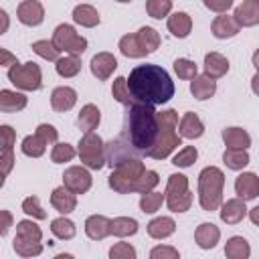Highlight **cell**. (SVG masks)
<instances>
[{"instance_id": "obj_1", "label": "cell", "mask_w": 259, "mask_h": 259, "mask_svg": "<svg viewBox=\"0 0 259 259\" xmlns=\"http://www.w3.org/2000/svg\"><path fill=\"white\" fill-rule=\"evenodd\" d=\"M127 87L136 101L150 105H164L174 97V81L160 65H138L130 71Z\"/></svg>"}, {"instance_id": "obj_2", "label": "cell", "mask_w": 259, "mask_h": 259, "mask_svg": "<svg viewBox=\"0 0 259 259\" xmlns=\"http://www.w3.org/2000/svg\"><path fill=\"white\" fill-rule=\"evenodd\" d=\"M156 113L154 105L140 101H136L127 111V140L140 154H146L158 136Z\"/></svg>"}, {"instance_id": "obj_3", "label": "cell", "mask_w": 259, "mask_h": 259, "mask_svg": "<svg viewBox=\"0 0 259 259\" xmlns=\"http://www.w3.org/2000/svg\"><path fill=\"white\" fill-rule=\"evenodd\" d=\"M156 117H158V136L152 148L146 152V156L154 160H164L182 144V136L176 132L178 113L174 109H164V111H158Z\"/></svg>"}, {"instance_id": "obj_4", "label": "cell", "mask_w": 259, "mask_h": 259, "mask_svg": "<svg viewBox=\"0 0 259 259\" xmlns=\"http://www.w3.org/2000/svg\"><path fill=\"white\" fill-rule=\"evenodd\" d=\"M225 174L217 166H206L198 174V204L202 210L212 212L223 204Z\"/></svg>"}, {"instance_id": "obj_5", "label": "cell", "mask_w": 259, "mask_h": 259, "mask_svg": "<svg viewBox=\"0 0 259 259\" xmlns=\"http://www.w3.org/2000/svg\"><path fill=\"white\" fill-rule=\"evenodd\" d=\"M144 172H146V166L140 158H127L117 166H113L107 178V184L119 194H130V192H136V184Z\"/></svg>"}, {"instance_id": "obj_6", "label": "cell", "mask_w": 259, "mask_h": 259, "mask_svg": "<svg viewBox=\"0 0 259 259\" xmlns=\"http://www.w3.org/2000/svg\"><path fill=\"white\" fill-rule=\"evenodd\" d=\"M77 154L83 166L89 170H101L107 162L105 156V144L95 132H85L77 144Z\"/></svg>"}, {"instance_id": "obj_7", "label": "cell", "mask_w": 259, "mask_h": 259, "mask_svg": "<svg viewBox=\"0 0 259 259\" xmlns=\"http://www.w3.org/2000/svg\"><path fill=\"white\" fill-rule=\"evenodd\" d=\"M166 206L172 212H186L192 204V192L184 174H170L166 180Z\"/></svg>"}, {"instance_id": "obj_8", "label": "cell", "mask_w": 259, "mask_h": 259, "mask_svg": "<svg viewBox=\"0 0 259 259\" xmlns=\"http://www.w3.org/2000/svg\"><path fill=\"white\" fill-rule=\"evenodd\" d=\"M8 81L22 91H38L42 87V71L34 61L28 63H16L8 67Z\"/></svg>"}, {"instance_id": "obj_9", "label": "cell", "mask_w": 259, "mask_h": 259, "mask_svg": "<svg viewBox=\"0 0 259 259\" xmlns=\"http://www.w3.org/2000/svg\"><path fill=\"white\" fill-rule=\"evenodd\" d=\"M51 40L55 42V47H57L61 53H67V55H77V57H81V55L87 51V38L81 36V34L75 30V26H71V24H67V22H65V24H59V26L55 28Z\"/></svg>"}, {"instance_id": "obj_10", "label": "cell", "mask_w": 259, "mask_h": 259, "mask_svg": "<svg viewBox=\"0 0 259 259\" xmlns=\"http://www.w3.org/2000/svg\"><path fill=\"white\" fill-rule=\"evenodd\" d=\"M63 184L73 190L75 194H85L91 184H93V178H91V172L87 166H69L63 174Z\"/></svg>"}, {"instance_id": "obj_11", "label": "cell", "mask_w": 259, "mask_h": 259, "mask_svg": "<svg viewBox=\"0 0 259 259\" xmlns=\"http://www.w3.org/2000/svg\"><path fill=\"white\" fill-rule=\"evenodd\" d=\"M245 202H247V200H243L241 196L225 200V202L219 206V217H221V221L227 223V225H239V223L249 214Z\"/></svg>"}, {"instance_id": "obj_12", "label": "cell", "mask_w": 259, "mask_h": 259, "mask_svg": "<svg viewBox=\"0 0 259 259\" xmlns=\"http://www.w3.org/2000/svg\"><path fill=\"white\" fill-rule=\"evenodd\" d=\"M16 18L24 26H38L45 20V6L38 0H22L16 8Z\"/></svg>"}, {"instance_id": "obj_13", "label": "cell", "mask_w": 259, "mask_h": 259, "mask_svg": "<svg viewBox=\"0 0 259 259\" xmlns=\"http://www.w3.org/2000/svg\"><path fill=\"white\" fill-rule=\"evenodd\" d=\"M89 67H91V73H93V77H95L97 81H107V79L113 75V71L117 69V59H115L111 53L101 51V53H97V55L91 59Z\"/></svg>"}, {"instance_id": "obj_14", "label": "cell", "mask_w": 259, "mask_h": 259, "mask_svg": "<svg viewBox=\"0 0 259 259\" xmlns=\"http://www.w3.org/2000/svg\"><path fill=\"white\" fill-rule=\"evenodd\" d=\"M134 154H140L134 146H132V142L127 140V142H123L121 138L119 140H111L107 146H105V156H107V162H109V166L113 168V166H117L119 162H123V160H127V158H136Z\"/></svg>"}, {"instance_id": "obj_15", "label": "cell", "mask_w": 259, "mask_h": 259, "mask_svg": "<svg viewBox=\"0 0 259 259\" xmlns=\"http://www.w3.org/2000/svg\"><path fill=\"white\" fill-rule=\"evenodd\" d=\"M51 204L59 214H71L77 208V194L73 190H69L65 184L57 186L51 192Z\"/></svg>"}, {"instance_id": "obj_16", "label": "cell", "mask_w": 259, "mask_h": 259, "mask_svg": "<svg viewBox=\"0 0 259 259\" xmlns=\"http://www.w3.org/2000/svg\"><path fill=\"white\" fill-rule=\"evenodd\" d=\"M235 20L239 22L241 28H251L259 24V0H243L235 12H233Z\"/></svg>"}, {"instance_id": "obj_17", "label": "cell", "mask_w": 259, "mask_h": 259, "mask_svg": "<svg viewBox=\"0 0 259 259\" xmlns=\"http://www.w3.org/2000/svg\"><path fill=\"white\" fill-rule=\"evenodd\" d=\"M85 235L91 241H103L105 237L111 235V219L105 214H91L85 221Z\"/></svg>"}, {"instance_id": "obj_18", "label": "cell", "mask_w": 259, "mask_h": 259, "mask_svg": "<svg viewBox=\"0 0 259 259\" xmlns=\"http://www.w3.org/2000/svg\"><path fill=\"white\" fill-rule=\"evenodd\" d=\"M235 194L243 200H253L259 196V176L253 172H243L235 178Z\"/></svg>"}, {"instance_id": "obj_19", "label": "cell", "mask_w": 259, "mask_h": 259, "mask_svg": "<svg viewBox=\"0 0 259 259\" xmlns=\"http://www.w3.org/2000/svg\"><path fill=\"white\" fill-rule=\"evenodd\" d=\"M239 30H241L239 22L235 20V16H229L227 12L214 16V20L210 24V32L214 38H233L239 34Z\"/></svg>"}, {"instance_id": "obj_20", "label": "cell", "mask_w": 259, "mask_h": 259, "mask_svg": "<svg viewBox=\"0 0 259 259\" xmlns=\"http://www.w3.org/2000/svg\"><path fill=\"white\" fill-rule=\"evenodd\" d=\"M77 103V91L69 85H61V87H55L53 93H51V107L55 111H69L73 109Z\"/></svg>"}, {"instance_id": "obj_21", "label": "cell", "mask_w": 259, "mask_h": 259, "mask_svg": "<svg viewBox=\"0 0 259 259\" xmlns=\"http://www.w3.org/2000/svg\"><path fill=\"white\" fill-rule=\"evenodd\" d=\"M178 134L184 140H196L204 134V123L194 111H186L178 121Z\"/></svg>"}, {"instance_id": "obj_22", "label": "cell", "mask_w": 259, "mask_h": 259, "mask_svg": "<svg viewBox=\"0 0 259 259\" xmlns=\"http://www.w3.org/2000/svg\"><path fill=\"white\" fill-rule=\"evenodd\" d=\"M221 239V229L214 223H200L194 231V241L200 249H214Z\"/></svg>"}, {"instance_id": "obj_23", "label": "cell", "mask_w": 259, "mask_h": 259, "mask_svg": "<svg viewBox=\"0 0 259 259\" xmlns=\"http://www.w3.org/2000/svg\"><path fill=\"white\" fill-rule=\"evenodd\" d=\"M190 93H192V97L198 99V101L210 99V97L217 93V79L208 77L206 73L196 75V77L190 81Z\"/></svg>"}, {"instance_id": "obj_24", "label": "cell", "mask_w": 259, "mask_h": 259, "mask_svg": "<svg viewBox=\"0 0 259 259\" xmlns=\"http://www.w3.org/2000/svg\"><path fill=\"white\" fill-rule=\"evenodd\" d=\"M229 59L217 51H210L204 55V73L212 79H221L229 73Z\"/></svg>"}, {"instance_id": "obj_25", "label": "cell", "mask_w": 259, "mask_h": 259, "mask_svg": "<svg viewBox=\"0 0 259 259\" xmlns=\"http://www.w3.org/2000/svg\"><path fill=\"white\" fill-rule=\"evenodd\" d=\"M26 103H28V99L20 91H12V89H2L0 91V111L2 113L22 111L26 107Z\"/></svg>"}, {"instance_id": "obj_26", "label": "cell", "mask_w": 259, "mask_h": 259, "mask_svg": "<svg viewBox=\"0 0 259 259\" xmlns=\"http://www.w3.org/2000/svg\"><path fill=\"white\" fill-rule=\"evenodd\" d=\"M146 231H148V235H150L152 239L162 241V239H168L170 235H174L176 223H174L172 217H156V219H152V221L146 225Z\"/></svg>"}, {"instance_id": "obj_27", "label": "cell", "mask_w": 259, "mask_h": 259, "mask_svg": "<svg viewBox=\"0 0 259 259\" xmlns=\"http://www.w3.org/2000/svg\"><path fill=\"white\" fill-rule=\"evenodd\" d=\"M223 142L227 148H239V150H247L251 146V136L247 130L239 127V125H231L223 130Z\"/></svg>"}, {"instance_id": "obj_28", "label": "cell", "mask_w": 259, "mask_h": 259, "mask_svg": "<svg viewBox=\"0 0 259 259\" xmlns=\"http://www.w3.org/2000/svg\"><path fill=\"white\" fill-rule=\"evenodd\" d=\"M168 30L172 32V36L176 38H186L192 30V18L188 12H174L168 16Z\"/></svg>"}, {"instance_id": "obj_29", "label": "cell", "mask_w": 259, "mask_h": 259, "mask_svg": "<svg viewBox=\"0 0 259 259\" xmlns=\"http://www.w3.org/2000/svg\"><path fill=\"white\" fill-rule=\"evenodd\" d=\"M73 22L85 28H93L101 22V18H99V12L91 4H77L73 8Z\"/></svg>"}, {"instance_id": "obj_30", "label": "cell", "mask_w": 259, "mask_h": 259, "mask_svg": "<svg viewBox=\"0 0 259 259\" xmlns=\"http://www.w3.org/2000/svg\"><path fill=\"white\" fill-rule=\"evenodd\" d=\"M99 121H101V111H99L97 105L87 103V105L81 107V111H79V115H77V125H79V130H83V132H93V130L99 125Z\"/></svg>"}, {"instance_id": "obj_31", "label": "cell", "mask_w": 259, "mask_h": 259, "mask_svg": "<svg viewBox=\"0 0 259 259\" xmlns=\"http://www.w3.org/2000/svg\"><path fill=\"white\" fill-rule=\"evenodd\" d=\"M119 51H121V55L127 57V59H142V57L148 55L146 49L142 47V42H140V38H138L136 32L123 34V36L119 38Z\"/></svg>"}, {"instance_id": "obj_32", "label": "cell", "mask_w": 259, "mask_h": 259, "mask_svg": "<svg viewBox=\"0 0 259 259\" xmlns=\"http://www.w3.org/2000/svg\"><path fill=\"white\" fill-rule=\"evenodd\" d=\"M51 233L61 241H69L77 235V227L71 219H67V214H61L51 221Z\"/></svg>"}, {"instance_id": "obj_33", "label": "cell", "mask_w": 259, "mask_h": 259, "mask_svg": "<svg viewBox=\"0 0 259 259\" xmlns=\"http://www.w3.org/2000/svg\"><path fill=\"white\" fill-rule=\"evenodd\" d=\"M225 255H227L229 259H247V257L251 255V245H249L247 239L235 235V237H231V239L227 241V245H225Z\"/></svg>"}, {"instance_id": "obj_34", "label": "cell", "mask_w": 259, "mask_h": 259, "mask_svg": "<svg viewBox=\"0 0 259 259\" xmlns=\"http://www.w3.org/2000/svg\"><path fill=\"white\" fill-rule=\"evenodd\" d=\"M138 229H140V225L132 217H115V219H111V235H115V237H121V239L134 237L138 233Z\"/></svg>"}, {"instance_id": "obj_35", "label": "cell", "mask_w": 259, "mask_h": 259, "mask_svg": "<svg viewBox=\"0 0 259 259\" xmlns=\"http://www.w3.org/2000/svg\"><path fill=\"white\" fill-rule=\"evenodd\" d=\"M55 69L63 79H71L75 75H79L81 71V59L77 55H65L59 61H55Z\"/></svg>"}, {"instance_id": "obj_36", "label": "cell", "mask_w": 259, "mask_h": 259, "mask_svg": "<svg viewBox=\"0 0 259 259\" xmlns=\"http://www.w3.org/2000/svg\"><path fill=\"white\" fill-rule=\"evenodd\" d=\"M223 162L229 170H243L251 158L247 154V150H239V148H227L225 154H223Z\"/></svg>"}, {"instance_id": "obj_37", "label": "cell", "mask_w": 259, "mask_h": 259, "mask_svg": "<svg viewBox=\"0 0 259 259\" xmlns=\"http://www.w3.org/2000/svg\"><path fill=\"white\" fill-rule=\"evenodd\" d=\"M111 95H113L115 101H119V103L125 105V107H132V105L136 103V99H134V95H132V91H130V87H127V79H125V77H115V79H113Z\"/></svg>"}, {"instance_id": "obj_38", "label": "cell", "mask_w": 259, "mask_h": 259, "mask_svg": "<svg viewBox=\"0 0 259 259\" xmlns=\"http://www.w3.org/2000/svg\"><path fill=\"white\" fill-rule=\"evenodd\" d=\"M47 142L45 140H40L36 134H32V136H26L24 140H22V144H20V150H22V154L24 156H28V158H40L45 152H47Z\"/></svg>"}, {"instance_id": "obj_39", "label": "cell", "mask_w": 259, "mask_h": 259, "mask_svg": "<svg viewBox=\"0 0 259 259\" xmlns=\"http://www.w3.org/2000/svg\"><path fill=\"white\" fill-rule=\"evenodd\" d=\"M16 239H24V241H42V231L40 227L30 221V219H24V221H18L16 223Z\"/></svg>"}, {"instance_id": "obj_40", "label": "cell", "mask_w": 259, "mask_h": 259, "mask_svg": "<svg viewBox=\"0 0 259 259\" xmlns=\"http://www.w3.org/2000/svg\"><path fill=\"white\" fill-rule=\"evenodd\" d=\"M162 202H166V194H162V192H154L152 190V192H144L140 196V208L146 214H154L156 210H160Z\"/></svg>"}, {"instance_id": "obj_41", "label": "cell", "mask_w": 259, "mask_h": 259, "mask_svg": "<svg viewBox=\"0 0 259 259\" xmlns=\"http://www.w3.org/2000/svg\"><path fill=\"white\" fill-rule=\"evenodd\" d=\"M12 249L16 251V255L20 257H36L42 253V243L40 241H24V239H16L12 241Z\"/></svg>"}, {"instance_id": "obj_42", "label": "cell", "mask_w": 259, "mask_h": 259, "mask_svg": "<svg viewBox=\"0 0 259 259\" xmlns=\"http://www.w3.org/2000/svg\"><path fill=\"white\" fill-rule=\"evenodd\" d=\"M136 34H138V38H140V42H142V47L146 49L148 55L154 53V51L160 47V34H158L156 28H152V26H142Z\"/></svg>"}, {"instance_id": "obj_43", "label": "cell", "mask_w": 259, "mask_h": 259, "mask_svg": "<svg viewBox=\"0 0 259 259\" xmlns=\"http://www.w3.org/2000/svg\"><path fill=\"white\" fill-rule=\"evenodd\" d=\"M40 59H45V61H59L61 57V51L55 47V42L53 40H47V38H42V40H34L32 42V47H30Z\"/></svg>"}, {"instance_id": "obj_44", "label": "cell", "mask_w": 259, "mask_h": 259, "mask_svg": "<svg viewBox=\"0 0 259 259\" xmlns=\"http://www.w3.org/2000/svg\"><path fill=\"white\" fill-rule=\"evenodd\" d=\"M75 156H77V150H75L71 144H67V142H57V144L53 146V152H51V160H53L55 164L71 162Z\"/></svg>"}, {"instance_id": "obj_45", "label": "cell", "mask_w": 259, "mask_h": 259, "mask_svg": "<svg viewBox=\"0 0 259 259\" xmlns=\"http://www.w3.org/2000/svg\"><path fill=\"white\" fill-rule=\"evenodd\" d=\"M146 12L148 16L162 20L172 12V0H146Z\"/></svg>"}, {"instance_id": "obj_46", "label": "cell", "mask_w": 259, "mask_h": 259, "mask_svg": "<svg viewBox=\"0 0 259 259\" xmlns=\"http://www.w3.org/2000/svg\"><path fill=\"white\" fill-rule=\"evenodd\" d=\"M196 158H198V150L194 146H184L176 152V156L172 158V164L176 168H188L196 162Z\"/></svg>"}, {"instance_id": "obj_47", "label": "cell", "mask_w": 259, "mask_h": 259, "mask_svg": "<svg viewBox=\"0 0 259 259\" xmlns=\"http://www.w3.org/2000/svg\"><path fill=\"white\" fill-rule=\"evenodd\" d=\"M174 71H176V75L180 77V79H194L196 75H198V67H196V63L194 61H190V59H186V57H180V59H176L174 61Z\"/></svg>"}, {"instance_id": "obj_48", "label": "cell", "mask_w": 259, "mask_h": 259, "mask_svg": "<svg viewBox=\"0 0 259 259\" xmlns=\"http://www.w3.org/2000/svg\"><path fill=\"white\" fill-rule=\"evenodd\" d=\"M158 184H160V176H158V172H156V170H146V172L140 176L138 184H136V192H140V194H144V192H152Z\"/></svg>"}, {"instance_id": "obj_49", "label": "cell", "mask_w": 259, "mask_h": 259, "mask_svg": "<svg viewBox=\"0 0 259 259\" xmlns=\"http://www.w3.org/2000/svg\"><path fill=\"white\" fill-rule=\"evenodd\" d=\"M22 212L28 214V217H32V219H38V221L47 219V210L40 206L38 196H26L22 200Z\"/></svg>"}, {"instance_id": "obj_50", "label": "cell", "mask_w": 259, "mask_h": 259, "mask_svg": "<svg viewBox=\"0 0 259 259\" xmlns=\"http://www.w3.org/2000/svg\"><path fill=\"white\" fill-rule=\"evenodd\" d=\"M109 259H136V249L130 243L119 241L109 249Z\"/></svg>"}, {"instance_id": "obj_51", "label": "cell", "mask_w": 259, "mask_h": 259, "mask_svg": "<svg viewBox=\"0 0 259 259\" xmlns=\"http://www.w3.org/2000/svg\"><path fill=\"white\" fill-rule=\"evenodd\" d=\"M178 257H180L178 249H174L170 245H156L150 251V259H178Z\"/></svg>"}, {"instance_id": "obj_52", "label": "cell", "mask_w": 259, "mask_h": 259, "mask_svg": "<svg viewBox=\"0 0 259 259\" xmlns=\"http://www.w3.org/2000/svg\"><path fill=\"white\" fill-rule=\"evenodd\" d=\"M40 140H45L47 144H57V140H59V132H57V127L55 125H51V123H40V125H36V132H34Z\"/></svg>"}, {"instance_id": "obj_53", "label": "cell", "mask_w": 259, "mask_h": 259, "mask_svg": "<svg viewBox=\"0 0 259 259\" xmlns=\"http://www.w3.org/2000/svg\"><path fill=\"white\" fill-rule=\"evenodd\" d=\"M0 166H2V178H6L14 166V150L12 148H2L0 152Z\"/></svg>"}, {"instance_id": "obj_54", "label": "cell", "mask_w": 259, "mask_h": 259, "mask_svg": "<svg viewBox=\"0 0 259 259\" xmlns=\"http://www.w3.org/2000/svg\"><path fill=\"white\" fill-rule=\"evenodd\" d=\"M202 4H204L208 10L217 12V14H225L229 8H233L235 0H202Z\"/></svg>"}, {"instance_id": "obj_55", "label": "cell", "mask_w": 259, "mask_h": 259, "mask_svg": "<svg viewBox=\"0 0 259 259\" xmlns=\"http://www.w3.org/2000/svg\"><path fill=\"white\" fill-rule=\"evenodd\" d=\"M0 140H2V148H12L16 144V134L10 125H0Z\"/></svg>"}, {"instance_id": "obj_56", "label": "cell", "mask_w": 259, "mask_h": 259, "mask_svg": "<svg viewBox=\"0 0 259 259\" xmlns=\"http://www.w3.org/2000/svg\"><path fill=\"white\" fill-rule=\"evenodd\" d=\"M10 227H12V214H10V210L4 208V210H0V237H6Z\"/></svg>"}, {"instance_id": "obj_57", "label": "cell", "mask_w": 259, "mask_h": 259, "mask_svg": "<svg viewBox=\"0 0 259 259\" xmlns=\"http://www.w3.org/2000/svg\"><path fill=\"white\" fill-rule=\"evenodd\" d=\"M16 63H18V59H16L8 49H0V65L12 67V65H16Z\"/></svg>"}, {"instance_id": "obj_58", "label": "cell", "mask_w": 259, "mask_h": 259, "mask_svg": "<svg viewBox=\"0 0 259 259\" xmlns=\"http://www.w3.org/2000/svg\"><path fill=\"white\" fill-rule=\"evenodd\" d=\"M249 219H251V223H253L255 227H259V206H253V208L249 210Z\"/></svg>"}, {"instance_id": "obj_59", "label": "cell", "mask_w": 259, "mask_h": 259, "mask_svg": "<svg viewBox=\"0 0 259 259\" xmlns=\"http://www.w3.org/2000/svg\"><path fill=\"white\" fill-rule=\"evenodd\" d=\"M0 18H2V28H0V34H4L8 30V14L6 10H0Z\"/></svg>"}, {"instance_id": "obj_60", "label": "cell", "mask_w": 259, "mask_h": 259, "mask_svg": "<svg viewBox=\"0 0 259 259\" xmlns=\"http://www.w3.org/2000/svg\"><path fill=\"white\" fill-rule=\"evenodd\" d=\"M251 89H253V93L259 97V73L253 75V79H251Z\"/></svg>"}, {"instance_id": "obj_61", "label": "cell", "mask_w": 259, "mask_h": 259, "mask_svg": "<svg viewBox=\"0 0 259 259\" xmlns=\"http://www.w3.org/2000/svg\"><path fill=\"white\" fill-rule=\"evenodd\" d=\"M253 67L257 69V73H259V49L253 53Z\"/></svg>"}, {"instance_id": "obj_62", "label": "cell", "mask_w": 259, "mask_h": 259, "mask_svg": "<svg viewBox=\"0 0 259 259\" xmlns=\"http://www.w3.org/2000/svg\"><path fill=\"white\" fill-rule=\"evenodd\" d=\"M115 2H119V4H127V2H132V0H115Z\"/></svg>"}]
</instances>
